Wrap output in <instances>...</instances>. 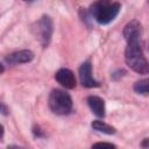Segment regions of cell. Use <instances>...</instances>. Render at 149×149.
Here are the masks:
<instances>
[{
  "instance_id": "cell-1",
  "label": "cell",
  "mask_w": 149,
  "mask_h": 149,
  "mask_svg": "<svg viewBox=\"0 0 149 149\" xmlns=\"http://www.w3.org/2000/svg\"><path fill=\"white\" fill-rule=\"evenodd\" d=\"M120 8L121 6L119 2L101 0V1H97L91 5L90 13L98 23L107 24L116 17V15L120 12Z\"/></svg>"
},
{
  "instance_id": "cell-2",
  "label": "cell",
  "mask_w": 149,
  "mask_h": 149,
  "mask_svg": "<svg viewBox=\"0 0 149 149\" xmlns=\"http://www.w3.org/2000/svg\"><path fill=\"white\" fill-rule=\"evenodd\" d=\"M125 59L127 65L140 74H147L149 65L140 43H128L125 51Z\"/></svg>"
},
{
  "instance_id": "cell-3",
  "label": "cell",
  "mask_w": 149,
  "mask_h": 149,
  "mask_svg": "<svg viewBox=\"0 0 149 149\" xmlns=\"http://www.w3.org/2000/svg\"><path fill=\"white\" fill-rule=\"evenodd\" d=\"M49 107L55 114H69L72 109V99L65 91L52 90L49 95Z\"/></svg>"
},
{
  "instance_id": "cell-4",
  "label": "cell",
  "mask_w": 149,
  "mask_h": 149,
  "mask_svg": "<svg viewBox=\"0 0 149 149\" xmlns=\"http://www.w3.org/2000/svg\"><path fill=\"white\" fill-rule=\"evenodd\" d=\"M36 38L45 47L50 42L51 35H52V21L49 16L44 15L42 16L37 22L36 27L34 28Z\"/></svg>"
},
{
  "instance_id": "cell-5",
  "label": "cell",
  "mask_w": 149,
  "mask_h": 149,
  "mask_svg": "<svg viewBox=\"0 0 149 149\" xmlns=\"http://www.w3.org/2000/svg\"><path fill=\"white\" fill-rule=\"evenodd\" d=\"M142 35V26L137 20H132L125 26L123 36L127 43H140Z\"/></svg>"
},
{
  "instance_id": "cell-6",
  "label": "cell",
  "mask_w": 149,
  "mask_h": 149,
  "mask_svg": "<svg viewBox=\"0 0 149 149\" xmlns=\"http://www.w3.org/2000/svg\"><path fill=\"white\" fill-rule=\"evenodd\" d=\"M79 79L85 87H98L99 83L92 76V65L90 61L84 62L79 68Z\"/></svg>"
},
{
  "instance_id": "cell-7",
  "label": "cell",
  "mask_w": 149,
  "mask_h": 149,
  "mask_svg": "<svg viewBox=\"0 0 149 149\" xmlns=\"http://www.w3.org/2000/svg\"><path fill=\"white\" fill-rule=\"evenodd\" d=\"M56 80L65 88H73L76 86V77L69 69H59L55 74Z\"/></svg>"
},
{
  "instance_id": "cell-8",
  "label": "cell",
  "mask_w": 149,
  "mask_h": 149,
  "mask_svg": "<svg viewBox=\"0 0 149 149\" xmlns=\"http://www.w3.org/2000/svg\"><path fill=\"white\" fill-rule=\"evenodd\" d=\"M34 58V54L30 50H19L6 57V62L9 64H21L28 63Z\"/></svg>"
},
{
  "instance_id": "cell-9",
  "label": "cell",
  "mask_w": 149,
  "mask_h": 149,
  "mask_svg": "<svg viewBox=\"0 0 149 149\" xmlns=\"http://www.w3.org/2000/svg\"><path fill=\"white\" fill-rule=\"evenodd\" d=\"M87 104L90 106V108L92 109V112L99 116L102 118L105 115V102L100 97L97 95H90L87 98Z\"/></svg>"
},
{
  "instance_id": "cell-10",
  "label": "cell",
  "mask_w": 149,
  "mask_h": 149,
  "mask_svg": "<svg viewBox=\"0 0 149 149\" xmlns=\"http://www.w3.org/2000/svg\"><path fill=\"white\" fill-rule=\"evenodd\" d=\"M91 126H92V128H93L94 130H98V132L104 133V134L112 135V134L115 133V128H114V127H112V126H109V125H107V123H105L104 121H100V120H94V121H92Z\"/></svg>"
},
{
  "instance_id": "cell-11",
  "label": "cell",
  "mask_w": 149,
  "mask_h": 149,
  "mask_svg": "<svg viewBox=\"0 0 149 149\" xmlns=\"http://www.w3.org/2000/svg\"><path fill=\"white\" fill-rule=\"evenodd\" d=\"M148 83H149V81H148L147 78L136 81L135 85H134V90H135V92L139 93V94L147 95V94H148Z\"/></svg>"
},
{
  "instance_id": "cell-12",
  "label": "cell",
  "mask_w": 149,
  "mask_h": 149,
  "mask_svg": "<svg viewBox=\"0 0 149 149\" xmlns=\"http://www.w3.org/2000/svg\"><path fill=\"white\" fill-rule=\"evenodd\" d=\"M91 149H116V148L114 144L108 142H97L91 147Z\"/></svg>"
},
{
  "instance_id": "cell-13",
  "label": "cell",
  "mask_w": 149,
  "mask_h": 149,
  "mask_svg": "<svg viewBox=\"0 0 149 149\" xmlns=\"http://www.w3.org/2000/svg\"><path fill=\"white\" fill-rule=\"evenodd\" d=\"M7 149H24V148H22V147H19V146H8V148Z\"/></svg>"
},
{
  "instance_id": "cell-14",
  "label": "cell",
  "mask_w": 149,
  "mask_h": 149,
  "mask_svg": "<svg viewBox=\"0 0 149 149\" xmlns=\"http://www.w3.org/2000/svg\"><path fill=\"white\" fill-rule=\"evenodd\" d=\"M2 134H3V127L0 125V137L2 136Z\"/></svg>"
},
{
  "instance_id": "cell-15",
  "label": "cell",
  "mask_w": 149,
  "mask_h": 149,
  "mask_svg": "<svg viewBox=\"0 0 149 149\" xmlns=\"http://www.w3.org/2000/svg\"><path fill=\"white\" fill-rule=\"evenodd\" d=\"M3 70H5V69H3V65H2L1 63H0V74H1L2 72H3Z\"/></svg>"
}]
</instances>
